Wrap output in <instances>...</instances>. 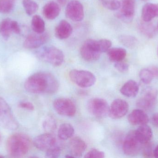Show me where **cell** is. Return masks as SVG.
Listing matches in <instances>:
<instances>
[{
  "mask_svg": "<svg viewBox=\"0 0 158 158\" xmlns=\"http://www.w3.org/2000/svg\"><path fill=\"white\" fill-rule=\"evenodd\" d=\"M25 89L34 94H53L59 88L57 79L46 72H39L30 76L25 81Z\"/></svg>",
  "mask_w": 158,
  "mask_h": 158,
  "instance_id": "6da1fadb",
  "label": "cell"
},
{
  "mask_svg": "<svg viewBox=\"0 0 158 158\" xmlns=\"http://www.w3.org/2000/svg\"><path fill=\"white\" fill-rule=\"evenodd\" d=\"M31 145V140L28 136L23 134H15L7 139L6 149L12 157H20L28 152Z\"/></svg>",
  "mask_w": 158,
  "mask_h": 158,
  "instance_id": "7a4b0ae2",
  "label": "cell"
},
{
  "mask_svg": "<svg viewBox=\"0 0 158 158\" xmlns=\"http://www.w3.org/2000/svg\"><path fill=\"white\" fill-rule=\"evenodd\" d=\"M37 55L41 60L56 66L62 65L64 62L63 52L54 46L43 47L38 52Z\"/></svg>",
  "mask_w": 158,
  "mask_h": 158,
  "instance_id": "3957f363",
  "label": "cell"
},
{
  "mask_svg": "<svg viewBox=\"0 0 158 158\" xmlns=\"http://www.w3.org/2000/svg\"><path fill=\"white\" fill-rule=\"evenodd\" d=\"M0 126L5 129L15 130L19 124L6 101L0 97Z\"/></svg>",
  "mask_w": 158,
  "mask_h": 158,
  "instance_id": "277c9868",
  "label": "cell"
},
{
  "mask_svg": "<svg viewBox=\"0 0 158 158\" xmlns=\"http://www.w3.org/2000/svg\"><path fill=\"white\" fill-rule=\"evenodd\" d=\"M69 76L73 82L82 88L91 87L96 81L95 75L87 70H73L69 72Z\"/></svg>",
  "mask_w": 158,
  "mask_h": 158,
  "instance_id": "5b68a950",
  "label": "cell"
},
{
  "mask_svg": "<svg viewBox=\"0 0 158 158\" xmlns=\"http://www.w3.org/2000/svg\"><path fill=\"white\" fill-rule=\"evenodd\" d=\"M143 145L136 138L135 130H132L128 133L125 137L123 149L126 156H135L142 151Z\"/></svg>",
  "mask_w": 158,
  "mask_h": 158,
  "instance_id": "8992f818",
  "label": "cell"
},
{
  "mask_svg": "<svg viewBox=\"0 0 158 158\" xmlns=\"http://www.w3.org/2000/svg\"><path fill=\"white\" fill-rule=\"evenodd\" d=\"M158 95V91L156 88H146L143 91L141 97L136 102V105L143 110L152 109L156 103Z\"/></svg>",
  "mask_w": 158,
  "mask_h": 158,
  "instance_id": "52a82bcc",
  "label": "cell"
},
{
  "mask_svg": "<svg viewBox=\"0 0 158 158\" xmlns=\"http://www.w3.org/2000/svg\"><path fill=\"white\" fill-rule=\"evenodd\" d=\"M109 108L107 102L102 98H93L87 104L89 113L97 118L105 117L109 115Z\"/></svg>",
  "mask_w": 158,
  "mask_h": 158,
  "instance_id": "ba28073f",
  "label": "cell"
},
{
  "mask_svg": "<svg viewBox=\"0 0 158 158\" xmlns=\"http://www.w3.org/2000/svg\"><path fill=\"white\" fill-rule=\"evenodd\" d=\"M53 107L59 115L73 117L76 113V107L74 102L66 98H58L53 102Z\"/></svg>",
  "mask_w": 158,
  "mask_h": 158,
  "instance_id": "9c48e42d",
  "label": "cell"
},
{
  "mask_svg": "<svg viewBox=\"0 0 158 158\" xmlns=\"http://www.w3.org/2000/svg\"><path fill=\"white\" fill-rule=\"evenodd\" d=\"M65 15L68 18L73 21H81L84 17L82 4L77 0L71 1L67 5Z\"/></svg>",
  "mask_w": 158,
  "mask_h": 158,
  "instance_id": "30bf717a",
  "label": "cell"
},
{
  "mask_svg": "<svg viewBox=\"0 0 158 158\" xmlns=\"http://www.w3.org/2000/svg\"><path fill=\"white\" fill-rule=\"evenodd\" d=\"M129 109V105L125 100L121 99H115L110 107L109 115L111 118L118 119L126 115Z\"/></svg>",
  "mask_w": 158,
  "mask_h": 158,
  "instance_id": "8fae6325",
  "label": "cell"
},
{
  "mask_svg": "<svg viewBox=\"0 0 158 158\" xmlns=\"http://www.w3.org/2000/svg\"><path fill=\"white\" fill-rule=\"evenodd\" d=\"M135 6V0H122L118 17L125 22H130L134 15Z\"/></svg>",
  "mask_w": 158,
  "mask_h": 158,
  "instance_id": "7c38bea8",
  "label": "cell"
},
{
  "mask_svg": "<svg viewBox=\"0 0 158 158\" xmlns=\"http://www.w3.org/2000/svg\"><path fill=\"white\" fill-rule=\"evenodd\" d=\"M56 143V139L50 133L38 135L33 140L34 146L42 151H46Z\"/></svg>",
  "mask_w": 158,
  "mask_h": 158,
  "instance_id": "4fadbf2b",
  "label": "cell"
},
{
  "mask_svg": "<svg viewBox=\"0 0 158 158\" xmlns=\"http://www.w3.org/2000/svg\"><path fill=\"white\" fill-rule=\"evenodd\" d=\"M47 33H33L29 35L24 42L25 47L28 49H35L40 47L45 43L49 39Z\"/></svg>",
  "mask_w": 158,
  "mask_h": 158,
  "instance_id": "5bb4252c",
  "label": "cell"
},
{
  "mask_svg": "<svg viewBox=\"0 0 158 158\" xmlns=\"http://www.w3.org/2000/svg\"><path fill=\"white\" fill-rule=\"evenodd\" d=\"M128 120L130 124L133 126H141L147 124L149 118L144 110L139 109L133 110L128 116Z\"/></svg>",
  "mask_w": 158,
  "mask_h": 158,
  "instance_id": "9a60e30c",
  "label": "cell"
},
{
  "mask_svg": "<svg viewBox=\"0 0 158 158\" xmlns=\"http://www.w3.org/2000/svg\"><path fill=\"white\" fill-rule=\"evenodd\" d=\"M86 148L85 142L80 137H74L69 142V151L71 155L74 157L81 156Z\"/></svg>",
  "mask_w": 158,
  "mask_h": 158,
  "instance_id": "2e32d148",
  "label": "cell"
},
{
  "mask_svg": "<svg viewBox=\"0 0 158 158\" xmlns=\"http://www.w3.org/2000/svg\"><path fill=\"white\" fill-rule=\"evenodd\" d=\"M135 131L136 138L143 144L150 142L153 138V130L147 124L141 125Z\"/></svg>",
  "mask_w": 158,
  "mask_h": 158,
  "instance_id": "e0dca14e",
  "label": "cell"
},
{
  "mask_svg": "<svg viewBox=\"0 0 158 158\" xmlns=\"http://www.w3.org/2000/svg\"><path fill=\"white\" fill-rule=\"evenodd\" d=\"M158 17V4L148 3L143 6L142 11L143 21L150 22L152 19Z\"/></svg>",
  "mask_w": 158,
  "mask_h": 158,
  "instance_id": "ac0fdd59",
  "label": "cell"
},
{
  "mask_svg": "<svg viewBox=\"0 0 158 158\" xmlns=\"http://www.w3.org/2000/svg\"><path fill=\"white\" fill-rule=\"evenodd\" d=\"M73 28L71 25L65 20H62L56 26L55 35L60 40L67 39L72 34Z\"/></svg>",
  "mask_w": 158,
  "mask_h": 158,
  "instance_id": "d6986e66",
  "label": "cell"
},
{
  "mask_svg": "<svg viewBox=\"0 0 158 158\" xmlns=\"http://www.w3.org/2000/svg\"><path fill=\"white\" fill-rule=\"evenodd\" d=\"M61 11L60 6L53 1H51L46 3L44 6L43 13L44 16L47 19L53 20L56 18Z\"/></svg>",
  "mask_w": 158,
  "mask_h": 158,
  "instance_id": "ffe728a7",
  "label": "cell"
},
{
  "mask_svg": "<svg viewBox=\"0 0 158 158\" xmlns=\"http://www.w3.org/2000/svg\"><path fill=\"white\" fill-rule=\"evenodd\" d=\"M80 53L82 57L85 60L88 61L98 60L101 55V53L95 50L85 42L81 47Z\"/></svg>",
  "mask_w": 158,
  "mask_h": 158,
  "instance_id": "44dd1931",
  "label": "cell"
},
{
  "mask_svg": "<svg viewBox=\"0 0 158 158\" xmlns=\"http://www.w3.org/2000/svg\"><path fill=\"white\" fill-rule=\"evenodd\" d=\"M120 91L126 97H134L139 92V85L135 81L130 80L123 84Z\"/></svg>",
  "mask_w": 158,
  "mask_h": 158,
  "instance_id": "7402d4cb",
  "label": "cell"
},
{
  "mask_svg": "<svg viewBox=\"0 0 158 158\" xmlns=\"http://www.w3.org/2000/svg\"><path fill=\"white\" fill-rule=\"evenodd\" d=\"M109 59L112 62H119L123 61L126 57L127 52L125 49L120 47L110 48L107 52Z\"/></svg>",
  "mask_w": 158,
  "mask_h": 158,
  "instance_id": "603a6c76",
  "label": "cell"
},
{
  "mask_svg": "<svg viewBox=\"0 0 158 158\" xmlns=\"http://www.w3.org/2000/svg\"><path fill=\"white\" fill-rule=\"evenodd\" d=\"M75 133L74 127L69 123H64L60 125L58 130V136L62 140L71 138Z\"/></svg>",
  "mask_w": 158,
  "mask_h": 158,
  "instance_id": "cb8c5ba5",
  "label": "cell"
},
{
  "mask_svg": "<svg viewBox=\"0 0 158 158\" xmlns=\"http://www.w3.org/2000/svg\"><path fill=\"white\" fill-rule=\"evenodd\" d=\"M12 20L6 18L0 22V34L5 40H8L12 32L11 28Z\"/></svg>",
  "mask_w": 158,
  "mask_h": 158,
  "instance_id": "d4e9b609",
  "label": "cell"
},
{
  "mask_svg": "<svg viewBox=\"0 0 158 158\" xmlns=\"http://www.w3.org/2000/svg\"><path fill=\"white\" fill-rule=\"evenodd\" d=\"M139 30L144 35L148 38H151L156 33V29L154 25L149 22H141L138 26Z\"/></svg>",
  "mask_w": 158,
  "mask_h": 158,
  "instance_id": "484cf974",
  "label": "cell"
},
{
  "mask_svg": "<svg viewBox=\"0 0 158 158\" xmlns=\"http://www.w3.org/2000/svg\"><path fill=\"white\" fill-rule=\"evenodd\" d=\"M31 28L36 33H41L45 31V22L43 19L38 15H35L31 20Z\"/></svg>",
  "mask_w": 158,
  "mask_h": 158,
  "instance_id": "4316f807",
  "label": "cell"
},
{
  "mask_svg": "<svg viewBox=\"0 0 158 158\" xmlns=\"http://www.w3.org/2000/svg\"><path fill=\"white\" fill-rule=\"evenodd\" d=\"M22 3L26 13L29 15H33L39 9L38 4L33 0H23Z\"/></svg>",
  "mask_w": 158,
  "mask_h": 158,
  "instance_id": "83f0119b",
  "label": "cell"
},
{
  "mask_svg": "<svg viewBox=\"0 0 158 158\" xmlns=\"http://www.w3.org/2000/svg\"><path fill=\"white\" fill-rule=\"evenodd\" d=\"M121 43L128 48H134L137 44V41L135 37L130 35H122L119 37Z\"/></svg>",
  "mask_w": 158,
  "mask_h": 158,
  "instance_id": "f1b7e54d",
  "label": "cell"
},
{
  "mask_svg": "<svg viewBox=\"0 0 158 158\" xmlns=\"http://www.w3.org/2000/svg\"><path fill=\"white\" fill-rule=\"evenodd\" d=\"M139 77L142 82L145 84L150 83L154 78V75L149 68L142 69L139 73Z\"/></svg>",
  "mask_w": 158,
  "mask_h": 158,
  "instance_id": "f546056e",
  "label": "cell"
},
{
  "mask_svg": "<svg viewBox=\"0 0 158 158\" xmlns=\"http://www.w3.org/2000/svg\"><path fill=\"white\" fill-rule=\"evenodd\" d=\"M102 5L110 10H117L120 7L121 3L118 0H99Z\"/></svg>",
  "mask_w": 158,
  "mask_h": 158,
  "instance_id": "4dcf8cb0",
  "label": "cell"
},
{
  "mask_svg": "<svg viewBox=\"0 0 158 158\" xmlns=\"http://www.w3.org/2000/svg\"><path fill=\"white\" fill-rule=\"evenodd\" d=\"M15 0H0V13L6 14L12 11Z\"/></svg>",
  "mask_w": 158,
  "mask_h": 158,
  "instance_id": "1f68e13d",
  "label": "cell"
},
{
  "mask_svg": "<svg viewBox=\"0 0 158 158\" xmlns=\"http://www.w3.org/2000/svg\"><path fill=\"white\" fill-rule=\"evenodd\" d=\"M96 43L98 51L101 53L107 52L112 45L111 41L106 39H102L98 41L96 40Z\"/></svg>",
  "mask_w": 158,
  "mask_h": 158,
  "instance_id": "d6a6232c",
  "label": "cell"
},
{
  "mask_svg": "<svg viewBox=\"0 0 158 158\" xmlns=\"http://www.w3.org/2000/svg\"><path fill=\"white\" fill-rule=\"evenodd\" d=\"M61 147L56 143L53 146L46 150V157L50 158L59 157L61 154Z\"/></svg>",
  "mask_w": 158,
  "mask_h": 158,
  "instance_id": "836d02e7",
  "label": "cell"
},
{
  "mask_svg": "<svg viewBox=\"0 0 158 158\" xmlns=\"http://www.w3.org/2000/svg\"><path fill=\"white\" fill-rule=\"evenodd\" d=\"M154 150L153 144L150 142L143 145L142 151L145 157L150 158L154 157Z\"/></svg>",
  "mask_w": 158,
  "mask_h": 158,
  "instance_id": "e575fe53",
  "label": "cell"
},
{
  "mask_svg": "<svg viewBox=\"0 0 158 158\" xmlns=\"http://www.w3.org/2000/svg\"><path fill=\"white\" fill-rule=\"evenodd\" d=\"M85 158H103L105 157V154L102 151L96 149L90 150L85 156Z\"/></svg>",
  "mask_w": 158,
  "mask_h": 158,
  "instance_id": "d590c367",
  "label": "cell"
},
{
  "mask_svg": "<svg viewBox=\"0 0 158 158\" xmlns=\"http://www.w3.org/2000/svg\"><path fill=\"white\" fill-rule=\"evenodd\" d=\"M43 127L46 130L49 131L54 130L56 128L55 121L52 118H48L44 122Z\"/></svg>",
  "mask_w": 158,
  "mask_h": 158,
  "instance_id": "8d00e7d4",
  "label": "cell"
},
{
  "mask_svg": "<svg viewBox=\"0 0 158 158\" xmlns=\"http://www.w3.org/2000/svg\"><path fill=\"white\" fill-rule=\"evenodd\" d=\"M115 68L121 72H126L129 70V65L122 61L116 62L114 64Z\"/></svg>",
  "mask_w": 158,
  "mask_h": 158,
  "instance_id": "74e56055",
  "label": "cell"
},
{
  "mask_svg": "<svg viewBox=\"0 0 158 158\" xmlns=\"http://www.w3.org/2000/svg\"><path fill=\"white\" fill-rule=\"evenodd\" d=\"M19 106L21 108L25 109L28 110H33L34 109V105L32 103L27 101H22L19 104Z\"/></svg>",
  "mask_w": 158,
  "mask_h": 158,
  "instance_id": "f35d334b",
  "label": "cell"
},
{
  "mask_svg": "<svg viewBox=\"0 0 158 158\" xmlns=\"http://www.w3.org/2000/svg\"><path fill=\"white\" fill-rule=\"evenodd\" d=\"M11 28L12 32H15L16 34H19L20 33V28L17 21L12 20L11 22Z\"/></svg>",
  "mask_w": 158,
  "mask_h": 158,
  "instance_id": "ab89813d",
  "label": "cell"
},
{
  "mask_svg": "<svg viewBox=\"0 0 158 158\" xmlns=\"http://www.w3.org/2000/svg\"><path fill=\"white\" fill-rule=\"evenodd\" d=\"M148 68L152 71L154 77H158V67L156 66H152L149 67Z\"/></svg>",
  "mask_w": 158,
  "mask_h": 158,
  "instance_id": "60d3db41",
  "label": "cell"
},
{
  "mask_svg": "<svg viewBox=\"0 0 158 158\" xmlns=\"http://www.w3.org/2000/svg\"><path fill=\"white\" fill-rule=\"evenodd\" d=\"M152 122L153 125L158 127V113H156L153 115L152 117Z\"/></svg>",
  "mask_w": 158,
  "mask_h": 158,
  "instance_id": "b9f144b4",
  "label": "cell"
},
{
  "mask_svg": "<svg viewBox=\"0 0 158 158\" xmlns=\"http://www.w3.org/2000/svg\"><path fill=\"white\" fill-rule=\"evenodd\" d=\"M154 157L156 158H158V145L156 147L154 150Z\"/></svg>",
  "mask_w": 158,
  "mask_h": 158,
  "instance_id": "7bdbcfd3",
  "label": "cell"
},
{
  "mask_svg": "<svg viewBox=\"0 0 158 158\" xmlns=\"http://www.w3.org/2000/svg\"><path fill=\"white\" fill-rule=\"evenodd\" d=\"M58 2L61 5L64 6L67 2L68 0H57Z\"/></svg>",
  "mask_w": 158,
  "mask_h": 158,
  "instance_id": "ee69618b",
  "label": "cell"
},
{
  "mask_svg": "<svg viewBox=\"0 0 158 158\" xmlns=\"http://www.w3.org/2000/svg\"><path fill=\"white\" fill-rule=\"evenodd\" d=\"M1 135H0V141H1Z\"/></svg>",
  "mask_w": 158,
  "mask_h": 158,
  "instance_id": "f6af8a7d",
  "label": "cell"
},
{
  "mask_svg": "<svg viewBox=\"0 0 158 158\" xmlns=\"http://www.w3.org/2000/svg\"><path fill=\"white\" fill-rule=\"evenodd\" d=\"M157 54L158 55V49H157Z\"/></svg>",
  "mask_w": 158,
  "mask_h": 158,
  "instance_id": "bcb514c9",
  "label": "cell"
},
{
  "mask_svg": "<svg viewBox=\"0 0 158 158\" xmlns=\"http://www.w3.org/2000/svg\"><path fill=\"white\" fill-rule=\"evenodd\" d=\"M157 28H158V25H157Z\"/></svg>",
  "mask_w": 158,
  "mask_h": 158,
  "instance_id": "7dc6e473",
  "label": "cell"
}]
</instances>
